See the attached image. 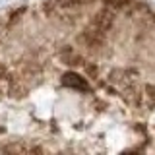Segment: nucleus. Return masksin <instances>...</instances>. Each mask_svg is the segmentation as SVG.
I'll list each match as a JSON object with an SVG mask.
<instances>
[{
    "label": "nucleus",
    "mask_w": 155,
    "mask_h": 155,
    "mask_svg": "<svg viewBox=\"0 0 155 155\" xmlns=\"http://www.w3.org/2000/svg\"><path fill=\"white\" fill-rule=\"evenodd\" d=\"M113 19L114 18H113V14H110L109 10L97 12V16L93 18L91 25H87L85 31L81 33L80 41L89 48H99L105 43V35H107V31H109V27L113 25Z\"/></svg>",
    "instance_id": "obj_1"
},
{
    "label": "nucleus",
    "mask_w": 155,
    "mask_h": 155,
    "mask_svg": "<svg viewBox=\"0 0 155 155\" xmlns=\"http://www.w3.org/2000/svg\"><path fill=\"white\" fill-rule=\"evenodd\" d=\"M62 85H66V87H74V89H81V91H87V89H89L87 81H85L81 76L74 74V72H68V74L62 76Z\"/></svg>",
    "instance_id": "obj_2"
},
{
    "label": "nucleus",
    "mask_w": 155,
    "mask_h": 155,
    "mask_svg": "<svg viewBox=\"0 0 155 155\" xmlns=\"http://www.w3.org/2000/svg\"><path fill=\"white\" fill-rule=\"evenodd\" d=\"M16 91V84L10 76H6L4 72H0V95H6V93H12Z\"/></svg>",
    "instance_id": "obj_3"
},
{
    "label": "nucleus",
    "mask_w": 155,
    "mask_h": 155,
    "mask_svg": "<svg viewBox=\"0 0 155 155\" xmlns=\"http://www.w3.org/2000/svg\"><path fill=\"white\" fill-rule=\"evenodd\" d=\"M4 151H18V153H29V151H39V149L31 147V145H6V147H2Z\"/></svg>",
    "instance_id": "obj_4"
},
{
    "label": "nucleus",
    "mask_w": 155,
    "mask_h": 155,
    "mask_svg": "<svg viewBox=\"0 0 155 155\" xmlns=\"http://www.w3.org/2000/svg\"><path fill=\"white\" fill-rule=\"evenodd\" d=\"M103 2L107 4L109 8H122L128 4V0H103Z\"/></svg>",
    "instance_id": "obj_5"
}]
</instances>
